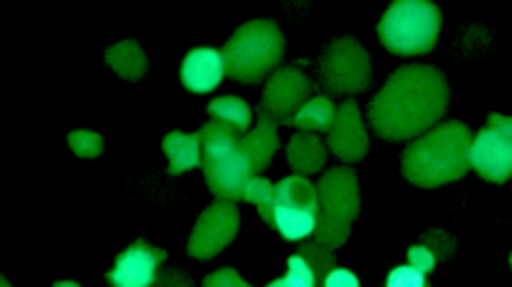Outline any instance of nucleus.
<instances>
[{
    "mask_svg": "<svg viewBox=\"0 0 512 287\" xmlns=\"http://www.w3.org/2000/svg\"><path fill=\"white\" fill-rule=\"evenodd\" d=\"M265 287H290V283L285 281V276H281V279H277V281H272L270 285H265Z\"/></svg>",
    "mask_w": 512,
    "mask_h": 287,
    "instance_id": "2f4dec72",
    "label": "nucleus"
},
{
    "mask_svg": "<svg viewBox=\"0 0 512 287\" xmlns=\"http://www.w3.org/2000/svg\"><path fill=\"white\" fill-rule=\"evenodd\" d=\"M319 223V192L308 176L292 174L277 183L272 227L285 241H303L314 236Z\"/></svg>",
    "mask_w": 512,
    "mask_h": 287,
    "instance_id": "423d86ee",
    "label": "nucleus"
},
{
    "mask_svg": "<svg viewBox=\"0 0 512 287\" xmlns=\"http://www.w3.org/2000/svg\"><path fill=\"white\" fill-rule=\"evenodd\" d=\"M0 285H3V287H12V285H9V281H7V279H3V283H0Z\"/></svg>",
    "mask_w": 512,
    "mask_h": 287,
    "instance_id": "72a5a7b5",
    "label": "nucleus"
},
{
    "mask_svg": "<svg viewBox=\"0 0 512 287\" xmlns=\"http://www.w3.org/2000/svg\"><path fill=\"white\" fill-rule=\"evenodd\" d=\"M203 147V163H216L228 158L230 154L239 152L241 145V134L234 132L232 127L223 125L219 121L205 123L199 132H196Z\"/></svg>",
    "mask_w": 512,
    "mask_h": 287,
    "instance_id": "a211bd4d",
    "label": "nucleus"
},
{
    "mask_svg": "<svg viewBox=\"0 0 512 287\" xmlns=\"http://www.w3.org/2000/svg\"><path fill=\"white\" fill-rule=\"evenodd\" d=\"M288 163L294 174L310 176L323 170L328 161V145L321 141L319 134L297 132L288 143Z\"/></svg>",
    "mask_w": 512,
    "mask_h": 287,
    "instance_id": "dca6fc26",
    "label": "nucleus"
},
{
    "mask_svg": "<svg viewBox=\"0 0 512 287\" xmlns=\"http://www.w3.org/2000/svg\"><path fill=\"white\" fill-rule=\"evenodd\" d=\"M152 287H194L190 276H185L181 270L176 267H170V270H161L159 279Z\"/></svg>",
    "mask_w": 512,
    "mask_h": 287,
    "instance_id": "c756f323",
    "label": "nucleus"
},
{
    "mask_svg": "<svg viewBox=\"0 0 512 287\" xmlns=\"http://www.w3.org/2000/svg\"><path fill=\"white\" fill-rule=\"evenodd\" d=\"M54 287H81V285L74 283V281H58Z\"/></svg>",
    "mask_w": 512,
    "mask_h": 287,
    "instance_id": "473e14b6",
    "label": "nucleus"
},
{
    "mask_svg": "<svg viewBox=\"0 0 512 287\" xmlns=\"http://www.w3.org/2000/svg\"><path fill=\"white\" fill-rule=\"evenodd\" d=\"M326 145L343 163H359L361 158L368 154V132L366 125H363L359 105L354 103L352 98L339 105L337 116H334V123L328 132Z\"/></svg>",
    "mask_w": 512,
    "mask_h": 287,
    "instance_id": "f8f14e48",
    "label": "nucleus"
},
{
    "mask_svg": "<svg viewBox=\"0 0 512 287\" xmlns=\"http://www.w3.org/2000/svg\"><path fill=\"white\" fill-rule=\"evenodd\" d=\"M205 183L216 201H243L245 185L254 176L252 165L243 152H234L216 163H203Z\"/></svg>",
    "mask_w": 512,
    "mask_h": 287,
    "instance_id": "ddd939ff",
    "label": "nucleus"
},
{
    "mask_svg": "<svg viewBox=\"0 0 512 287\" xmlns=\"http://www.w3.org/2000/svg\"><path fill=\"white\" fill-rule=\"evenodd\" d=\"M510 263H512V256H510Z\"/></svg>",
    "mask_w": 512,
    "mask_h": 287,
    "instance_id": "f704fd0d",
    "label": "nucleus"
},
{
    "mask_svg": "<svg viewBox=\"0 0 512 287\" xmlns=\"http://www.w3.org/2000/svg\"><path fill=\"white\" fill-rule=\"evenodd\" d=\"M167 254L145 241H136L118 254L114 267L107 272L110 287H152L159 279Z\"/></svg>",
    "mask_w": 512,
    "mask_h": 287,
    "instance_id": "9b49d317",
    "label": "nucleus"
},
{
    "mask_svg": "<svg viewBox=\"0 0 512 287\" xmlns=\"http://www.w3.org/2000/svg\"><path fill=\"white\" fill-rule=\"evenodd\" d=\"M67 143H70L74 154L81 156V158H96L105 147L103 136L96 134V132H90V130L72 132L70 136H67Z\"/></svg>",
    "mask_w": 512,
    "mask_h": 287,
    "instance_id": "b1692460",
    "label": "nucleus"
},
{
    "mask_svg": "<svg viewBox=\"0 0 512 287\" xmlns=\"http://www.w3.org/2000/svg\"><path fill=\"white\" fill-rule=\"evenodd\" d=\"M448 101V81L439 69L430 65L399 67L370 101V125L374 134L386 141H415L439 125Z\"/></svg>",
    "mask_w": 512,
    "mask_h": 287,
    "instance_id": "f257e3e1",
    "label": "nucleus"
},
{
    "mask_svg": "<svg viewBox=\"0 0 512 287\" xmlns=\"http://www.w3.org/2000/svg\"><path fill=\"white\" fill-rule=\"evenodd\" d=\"M470 170L488 183H506L512 178V116L492 114L470 145Z\"/></svg>",
    "mask_w": 512,
    "mask_h": 287,
    "instance_id": "6e6552de",
    "label": "nucleus"
},
{
    "mask_svg": "<svg viewBox=\"0 0 512 287\" xmlns=\"http://www.w3.org/2000/svg\"><path fill=\"white\" fill-rule=\"evenodd\" d=\"M274 196H277V185L263 174H254L248 185H245L243 201L259 207V216L272 227V210H274Z\"/></svg>",
    "mask_w": 512,
    "mask_h": 287,
    "instance_id": "4be33fe9",
    "label": "nucleus"
},
{
    "mask_svg": "<svg viewBox=\"0 0 512 287\" xmlns=\"http://www.w3.org/2000/svg\"><path fill=\"white\" fill-rule=\"evenodd\" d=\"M314 96V83L297 67H279L265 81L261 107L277 123H288Z\"/></svg>",
    "mask_w": 512,
    "mask_h": 287,
    "instance_id": "9d476101",
    "label": "nucleus"
},
{
    "mask_svg": "<svg viewBox=\"0 0 512 287\" xmlns=\"http://www.w3.org/2000/svg\"><path fill=\"white\" fill-rule=\"evenodd\" d=\"M426 245L430 247L432 252H435L437 259H446L450 250H452V241L443 232H430L428 239H426Z\"/></svg>",
    "mask_w": 512,
    "mask_h": 287,
    "instance_id": "7c9ffc66",
    "label": "nucleus"
},
{
    "mask_svg": "<svg viewBox=\"0 0 512 287\" xmlns=\"http://www.w3.org/2000/svg\"><path fill=\"white\" fill-rule=\"evenodd\" d=\"M321 287H361L357 274L346 267H334V270L321 281Z\"/></svg>",
    "mask_w": 512,
    "mask_h": 287,
    "instance_id": "c85d7f7f",
    "label": "nucleus"
},
{
    "mask_svg": "<svg viewBox=\"0 0 512 287\" xmlns=\"http://www.w3.org/2000/svg\"><path fill=\"white\" fill-rule=\"evenodd\" d=\"M221 52L228 78L254 85L268 81L279 69L285 54V38L277 23L256 18L236 29Z\"/></svg>",
    "mask_w": 512,
    "mask_h": 287,
    "instance_id": "7ed1b4c3",
    "label": "nucleus"
},
{
    "mask_svg": "<svg viewBox=\"0 0 512 287\" xmlns=\"http://www.w3.org/2000/svg\"><path fill=\"white\" fill-rule=\"evenodd\" d=\"M163 152L170 161L167 174H183L194 167H203V147L196 134L170 132L163 138Z\"/></svg>",
    "mask_w": 512,
    "mask_h": 287,
    "instance_id": "f3484780",
    "label": "nucleus"
},
{
    "mask_svg": "<svg viewBox=\"0 0 512 287\" xmlns=\"http://www.w3.org/2000/svg\"><path fill=\"white\" fill-rule=\"evenodd\" d=\"M321 85L334 96L366 92L372 81V63L366 49L343 36L326 47L321 56Z\"/></svg>",
    "mask_w": 512,
    "mask_h": 287,
    "instance_id": "0eeeda50",
    "label": "nucleus"
},
{
    "mask_svg": "<svg viewBox=\"0 0 512 287\" xmlns=\"http://www.w3.org/2000/svg\"><path fill=\"white\" fill-rule=\"evenodd\" d=\"M225 76H228V72H225L223 52L214 47L192 49L181 65V81L187 92L192 94L214 92Z\"/></svg>",
    "mask_w": 512,
    "mask_h": 287,
    "instance_id": "4468645a",
    "label": "nucleus"
},
{
    "mask_svg": "<svg viewBox=\"0 0 512 287\" xmlns=\"http://www.w3.org/2000/svg\"><path fill=\"white\" fill-rule=\"evenodd\" d=\"M239 210L236 203L214 201L208 210L196 219L190 241H187V254L199 261H210L228 247L236 234H239Z\"/></svg>",
    "mask_w": 512,
    "mask_h": 287,
    "instance_id": "1a4fd4ad",
    "label": "nucleus"
},
{
    "mask_svg": "<svg viewBox=\"0 0 512 287\" xmlns=\"http://www.w3.org/2000/svg\"><path fill=\"white\" fill-rule=\"evenodd\" d=\"M299 254L303 256L305 261H308V265L312 267V272L317 274L319 283L326 279V276L337 267V261H334V250H330V247L321 245L319 241L314 243H303Z\"/></svg>",
    "mask_w": 512,
    "mask_h": 287,
    "instance_id": "5701e85b",
    "label": "nucleus"
},
{
    "mask_svg": "<svg viewBox=\"0 0 512 287\" xmlns=\"http://www.w3.org/2000/svg\"><path fill=\"white\" fill-rule=\"evenodd\" d=\"M319 192V223L314 239L337 250L348 241L354 219L359 216V181L350 167H334L317 183Z\"/></svg>",
    "mask_w": 512,
    "mask_h": 287,
    "instance_id": "39448f33",
    "label": "nucleus"
},
{
    "mask_svg": "<svg viewBox=\"0 0 512 287\" xmlns=\"http://www.w3.org/2000/svg\"><path fill=\"white\" fill-rule=\"evenodd\" d=\"M201 287H254V285L241 279V274L236 272L234 267H221V270H216L210 276H205Z\"/></svg>",
    "mask_w": 512,
    "mask_h": 287,
    "instance_id": "cd10ccee",
    "label": "nucleus"
},
{
    "mask_svg": "<svg viewBox=\"0 0 512 287\" xmlns=\"http://www.w3.org/2000/svg\"><path fill=\"white\" fill-rule=\"evenodd\" d=\"M383 47L399 56L428 54L437 45L441 32V12L428 0H397L379 21Z\"/></svg>",
    "mask_w": 512,
    "mask_h": 287,
    "instance_id": "20e7f679",
    "label": "nucleus"
},
{
    "mask_svg": "<svg viewBox=\"0 0 512 287\" xmlns=\"http://www.w3.org/2000/svg\"><path fill=\"white\" fill-rule=\"evenodd\" d=\"M386 287H428V283H426V276L406 263V265L395 267V270L388 274Z\"/></svg>",
    "mask_w": 512,
    "mask_h": 287,
    "instance_id": "a878e982",
    "label": "nucleus"
},
{
    "mask_svg": "<svg viewBox=\"0 0 512 287\" xmlns=\"http://www.w3.org/2000/svg\"><path fill=\"white\" fill-rule=\"evenodd\" d=\"M337 110L339 107L332 103L330 96L317 94V96H312L310 101L292 116L290 125L299 127V132H312V134L326 132L328 134L332 123H334V116H337Z\"/></svg>",
    "mask_w": 512,
    "mask_h": 287,
    "instance_id": "6ab92c4d",
    "label": "nucleus"
},
{
    "mask_svg": "<svg viewBox=\"0 0 512 287\" xmlns=\"http://www.w3.org/2000/svg\"><path fill=\"white\" fill-rule=\"evenodd\" d=\"M285 281L290 287H321L317 274L312 272L308 261L301 254H294L288 259V272H285Z\"/></svg>",
    "mask_w": 512,
    "mask_h": 287,
    "instance_id": "393cba45",
    "label": "nucleus"
},
{
    "mask_svg": "<svg viewBox=\"0 0 512 287\" xmlns=\"http://www.w3.org/2000/svg\"><path fill=\"white\" fill-rule=\"evenodd\" d=\"M437 261L439 259L435 256V252H432L426 243L412 245L408 250V265L415 267V270L421 272L423 276H428L432 270H435Z\"/></svg>",
    "mask_w": 512,
    "mask_h": 287,
    "instance_id": "bb28decb",
    "label": "nucleus"
},
{
    "mask_svg": "<svg viewBox=\"0 0 512 287\" xmlns=\"http://www.w3.org/2000/svg\"><path fill=\"white\" fill-rule=\"evenodd\" d=\"M208 114L212 121H219L223 125L232 127L234 132L241 136L252 130V107L243 101L239 96H219L210 101Z\"/></svg>",
    "mask_w": 512,
    "mask_h": 287,
    "instance_id": "412c9836",
    "label": "nucleus"
},
{
    "mask_svg": "<svg viewBox=\"0 0 512 287\" xmlns=\"http://www.w3.org/2000/svg\"><path fill=\"white\" fill-rule=\"evenodd\" d=\"M475 134L459 121L439 123L415 138L401 156V170L412 185L441 187L464 178L470 170V145Z\"/></svg>",
    "mask_w": 512,
    "mask_h": 287,
    "instance_id": "f03ea898",
    "label": "nucleus"
},
{
    "mask_svg": "<svg viewBox=\"0 0 512 287\" xmlns=\"http://www.w3.org/2000/svg\"><path fill=\"white\" fill-rule=\"evenodd\" d=\"M277 130H279V123L259 105V110H256V125L248 134L241 136V145H239V152H243L245 158H248L254 174H263L268 170L274 154H277L279 150Z\"/></svg>",
    "mask_w": 512,
    "mask_h": 287,
    "instance_id": "2eb2a0df",
    "label": "nucleus"
},
{
    "mask_svg": "<svg viewBox=\"0 0 512 287\" xmlns=\"http://www.w3.org/2000/svg\"><path fill=\"white\" fill-rule=\"evenodd\" d=\"M105 61L114 72L127 78V81H139L147 72V58L139 43L134 41H123L116 43L105 52Z\"/></svg>",
    "mask_w": 512,
    "mask_h": 287,
    "instance_id": "aec40b11",
    "label": "nucleus"
}]
</instances>
